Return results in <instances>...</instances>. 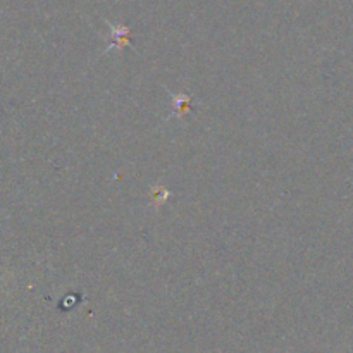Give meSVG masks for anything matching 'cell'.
<instances>
[{
  "instance_id": "1",
  "label": "cell",
  "mask_w": 353,
  "mask_h": 353,
  "mask_svg": "<svg viewBox=\"0 0 353 353\" xmlns=\"http://www.w3.org/2000/svg\"><path fill=\"white\" fill-rule=\"evenodd\" d=\"M168 195H169V192L168 190L162 188V186H154V188H152V200H154L155 207L161 205L162 200L168 199Z\"/></svg>"
},
{
  "instance_id": "2",
  "label": "cell",
  "mask_w": 353,
  "mask_h": 353,
  "mask_svg": "<svg viewBox=\"0 0 353 353\" xmlns=\"http://www.w3.org/2000/svg\"><path fill=\"white\" fill-rule=\"evenodd\" d=\"M174 100L178 102V114L179 116H183V114H186L190 110V107H192V100L188 99V97H183V95H174Z\"/></svg>"
}]
</instances>
